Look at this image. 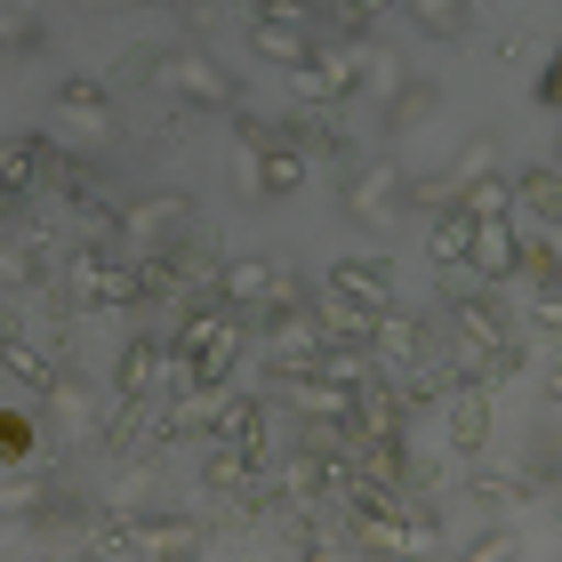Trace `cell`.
<instances>
[{"label":"cell","mask_w":562,"mask_h":562,"mask_svg":"<svg viewBox=\"0 0 562 562\" xmlns=\"http://www.w3.org/2000/svg\"><path fill=\"white\" fill-rule=\"evenodd\" d=\"M411 24H426L434 41H450V33H467L474 16H467V9H450V0H426V9H411Z\"/></svg>","instance_id":"cell-16"},{"label":"cell","mask_w":562,"mask_h":562,"mask_svg":"<svg viewBox=\"0 0 562 562\" xmlns=\"http://www.w3.org/2000/svg\"><path fill=\"white\" fill-rule=\"evenodd\" d=\"M186 217H193V201L186 193H161V201H130L113 225V249L130 266H153V258H169V241L186 234Z\"/></svg>","instance_id":"cell-1"},{"label":"cell","mask_w":562,"mask_h":562,"mask_svg":"<svg viewBox=\"0 0 562 562\" xmlns=\"http://www.w3.org/2000/svg\"><path fill=\"white\" fill-rule=\"evenodd\" d=\"M201 530L193 522H121L105 539H89V554H193Z\"/></svg>","instance_id":"cell-3"},{"label":"cell","mask_w":562,"mask_h":562,"mask_svg":"<svg viewBox=\"0 0 562 562\" xmlns=\"http://www.w3.org/2000/svg\"><path fill=\"white\" fill-rule=\"evenodd\" d=\"M161 81L186 97V105H234V97H241V89H234V72L210 65L201 48H186V57H161Z\"/></svg>","instance_id":"cell-4"},{"label":"cell","mask_w":562,"mask_h":562,"mask_svg":"<svg viewBox=\"0 0 562 562\" xmlns=\"http://www.w3.org/2000/svg\"><path fill=\"white\" fill-rule=\"evenodd\" d=\"M329 24H338L346 41H362L370 24H378V0H353V9H329Z\"/></svg>","instance_id":"cell-17"},{"label":"cell","mask_w":562,"mask_h":562,"mask_svg":"<svg viewBox=\"0 0 562 562\" xmlns=\"http://www.w3.org/2000/svg\"><path fill=\"white\" fill-rule=\"evenodd\" d=\"M234 346H241V329L225 322L217 305H193L186 338H177V362H186V386H217V378L234 370Z\"/></svg>","instance_id":"cell-2"},{"label":"cell","mask_w":562,"mask_h":562,"mask_svg":"<svg viewBox=\"0 0 562 562\" xmlns=\"http://www.w3.org/2000/svg\"><path fill=\"white\" fill-rule=\"evenodd\" d=\"M346 201H353V217H362V225H386L394 177H386V169H353V177H346Z\"/></svg>","instance_id":"cell-14"},{"label":"cell","mask_w":562,"mask_h":562,"mask_svg":"<svg viewBox=\"0 0 562 562\" xmlns=\"http://www.w3.org/2000/svg\"><path fill=\"white\" fill-rule=\"evenodd\" d=\"M482 434H491V394H482V386H458V394H450V450H474Z\"/></svg>","instance_id":"cell-10"},{"label":"cell","mask_w":562,"mask_h":562,"mask_svg":"<svg viewBox=\"0 0 562 562\" xmlns=\"http://www.w3.org/2000/svg\"><path fill=\"white\" fill-rule=\"evenodd\" d=\"M426 105H434V97H426V89H411V97H394V113H386V130H411V121H426Z\"/></svg>","instance_id":"cell-20"},{"label":"cell","mask_w":562,"mask_h":562,"mask_svg":"<svg viewBox=\"0 0 562 562\" xmlns=\"http://www.w3.org/2000/svg\"><path fill=\"white\" fill-rule=\"evenodd\" d=\"M346 89H353L346 48H329V57H305V65H297V97H305V105H329V97H346Z\"/></svg>","instance_id":"cell-9"},{"label":"cell","mask_w":562,"mask_h":562,"mask_svg":"<svg viewBox=\"0 0 562 562\" xmlns=\"http://www.w3.org/2000/svg\"><path fill=\"white\" fill-rule=\"evenodd\" d=\"M0 450H9V458H24V450H33V418H24V411H9V418H0Z\"/></svg>","instance_id":"cell-18"},{"label":"cell","mask_w":562,"mask_h":562,"mask_svg":"<svg viewBox=\"0 0 562 562\" xmlns=\"http://www.w3.org/2000/svg\"><path fill=\"white\" fill-rule=\"evenodd\" d=\"M217 442H225V450H249V458H258V450H266V402H249V394L217 402Z\"/></svg>","instance_id":"cell-7"},{"label":"cell","mask_w":562,"mask_h":562,"mask_svg":"<svg viewBox=\"0 0 562 562\" xmlns=\"http://www.w3.org/2000/svg\"><path fill=\"white\" fill-rule=\"evenodd\" d=\"M41 41H48V24L24 16V9H9V48H41Z\"/></svg>","instance_id":"cell-19"},{"label":"cell","mask_w":562,"mask_h":562,"mask_svg":"<svg viewBox=\"0 0 562 562\" xmlns=\"http://www.w3.org/2000/svg\"><path fill=\"white\" fill-rule=\"evenodd\" d=\"M57 113L72 121V130H89V137H105V130H113L105 89H89V81H65V89H57Z\"/></svg>","instance_id":"cell-12"},{"label":"cell","mask_w":562,"mask_h":562,"mask_svg":"<svg viewBox=\"0 0 562 562\" xmlns=\"http://www.w3.org/2000/svg\"><path fill=\"white\" fill-rule=\"evenodd\" d=\"M329 290H338L346 305H362V314H386V305H394V273L386 266H338Z\"/></svg>","instance_id":"cell-8"},{"label":"cell","mask_w":562,"mask_h":562,"mask_svg":"<svg viewBox=\"0 0 562 562\" xmlns=\"http://www.w3.org/2000/svg\"><path fill=\"white\" fill-rule=\"evenodd\" d=\"M169 370V353H161V338H137L130 353H121V402H145V386Z\"/></svg>","instance_id":"cell-13"},{"label":"cell","mask_w":562,"mask_h":562,"mask_svg":"<svg viewBox=\"0 0 562 562\" xmlns=\"http://www.w3.org/2000/svg\"><path fill=\"white\" fill-rule=\"evenodd\" d=\"M467 249H474V217H442V225H434V258H442V266H458Z\"/></svg>","instance_id":"cell-15"},{"label":"cell","mask_w":562,"mask_h":562,"mask_svg":"<svg viewBox=\"0 0 562 562\" xmlns=\"http://www.w3.org/2000/svg\"><path fill=\"white\" fill-rule=\"evenodd\" d=\"M249 41H258V57H273V65H305V57H314L290 9H258V24H249Z\"/></svg>","instance_id":"cell-6"},{"label":"cell","mask_w":562,"mask_h":562,"mask_svg":"<svg viewBox=\"0 0 562 562\" xmlns=\"http://www.w3.org/2000/svg\"><path fill=\"white\" fill-rule=\"evenodd\" d=\"M515 201H522V217H515L522 234H547V217H554V201H562V177L554 169H530L522 186H515Z\"/></svg>","instance_id":"cell-11"},{"label":"cell","mask_w":562,"mask_h":562,"mask_svg":"<svg viewBox=\"0 0 562 562\" xmlns=\"http://www.w3.org/2000/svg\"><path fill=\"white\" fill-rule=\"evenodd\" d=\"M217 297L225 305H273V297H290V273H273L266 258H234L217 273Z\"/></svg>","instance_id":"cell-5"}]
</instances>
